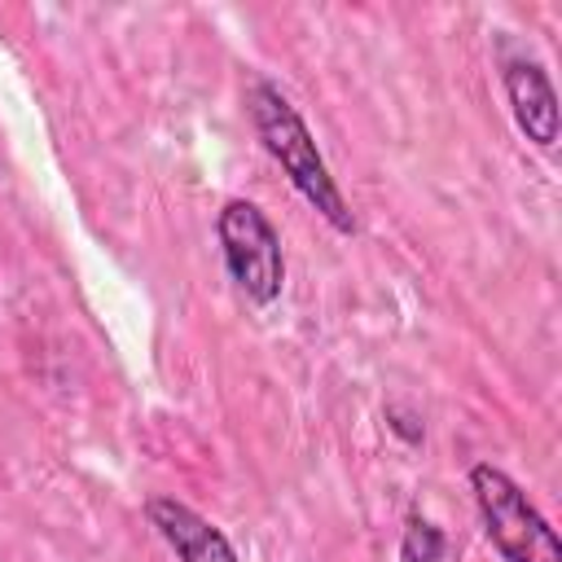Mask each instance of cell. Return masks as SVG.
<instances>
[{"instance_id":"3","label":"cell","mask_w":562,"mask_h":562,"mask_svg":"<svg viewBox=\"0 0 562 562\" xmlns=\"http://www.w3.org/2000/svg\"><path fill=\"white\" fill-rule=\"evenodd\" d=\"M215 237H220L224 268L237 281V290L259 307L277 303L285 285V250H281V233L272 228V220L255 202L233 198L215 215Z\"/></svg>"},{"instance_id":"2","label":"cell","mask_w":562,"mask_h":562,"mask_svg":"<svg viewBox=\"0 0 562 562\" xmlns=\"http://www.w3.org/2000/svg\"><path fill=\"white\" fill-rule=\"evenodd\" d=\"M470 492L487 527V540L501 549L505 562H562V544L549 518L527 501V492L505 470H496L492 461H479L470 470Z\"/></svg>"},{"instance_id":"6","label":"cell","mask_w":562,"mask_h":562,"mask_svg":"<svg viewBox=\"0 0 562 562\" xmlns=\"http://www.w3.org/2000/svg\"><path fill=\"white\" fill-rule=\"evenodd\" d=\"M443 549H448L443 531H439L430 518H417V514H413L408 527H404V536H400V558H404V562H439Z\"/></svg>"},{"instance_id":"7","label":"cell","mask_w":562,"mask_h":562,"mask_svg":"<svg viewBox=\"0 0 562 562\" xmlns=\"http://www.w3.org/2000/svg\"><path fill=\"white\" fill-rule=\"evenodd\" d=\"M417 417H408V413H400V408H386V426L400 435V439H408V443H422V426H413Z\"/></svg>"},{"instance_id":"5","label":"cell","mask_w":562,"mask_h":562,"mask_svg":"<svg viewBox=\"0 0 562 562\" xmlns=\"http://www.w3.org/2000/svg\"><path fill=\"white\" fill-rule=\"evenodd\" d=\"M145 514H149V522L158 527V536L176 549L180 562H237L228 536H224L220 527H211V522H206L198 509H189L184 501H176V496H154V501L145 505Z\"/></svg>"},{"instance_id":"1","label":"cell","mask_w":562,"mask_h":562,"mask_svg":"<svg viewBox=\"0 0 562 562\" xmlns=\"http://www.w3.org/2000/svg\"><path fill=\"white\" fill-rule=\"evenodd\" d=\"M246 105H250V123H255L263 149L281 162V171L290 176V184L329 220V228L356 233V215H351L347 198L338 193V184H334V176H329V167H325V158H321V149H316L303 114L290 105V97L277 83L255 79Z\"/></svg>"},{"instance_id":"4","label":"cell","mask_w":562,"mask_h":562,"mask_svg":"<svg viewBox=\"0 0 562 562\" xmlns=\"http://www.w3.org/2000/svg\"><path fill=\"white\" fill-rule=\"evenodd\" d=\"M501 83H505V101H509V114L522 127V136L536 149H553V140H558V92H553L544 66L527 61V57L505 61Z\"/></svg>"}]
</instances>
